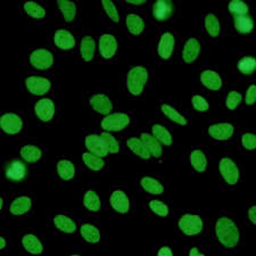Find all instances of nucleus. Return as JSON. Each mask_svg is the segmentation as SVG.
<instances>
[{
    "mask_svg": "<svg viewBox=\"0 0 256 256\" xmlns=\"http://www.w3.org/2000/svg\"><path fill=\"white\" fill-rule=\"evenodd\" d=\"M84 204L86 208L90 210V212H98L100 210V200L94 190H88L84 194Z\"/></svg>",
    "mask_w": 256,
    "mask_h": 256,
    "instance_id": "nucleus-38",
    "label": "nucleus"
},
{
    "mask_svg": "<svg viewBox=\"0 0 256 256\" xmlns=\"http://www.w3.org/2000/svg\"><path fill=\"white\" fill-rule=\"evenodd\" d=\"M234 131V126L226 122L216 123V124H212L208 129L210 137L216 140H229L232 137Z\"/></svg>",
    "mask_w": 256,
    "mask_h": 256,
    "instance_id": "nucleus-15",
    "label": "nucleus"
},
{
    "mask_svg": "<svg viewBox=\"0 0 256 256\" xmlns=\"http://www.w3.org/2000/svg\"><path fill=\"white\" fill-rule=\"evenodd\" d=\"M126 24L128 30L134 36L142 34L144 28V20L142 15L137 13H129L126 16Z\"/></svg>",
    "mask_w": 256,
    "mask_h": 256,
    "instance_id": "nucleus-24",
    "label": "nucleus"
},
{
    "mask_svg": "<svg viewBox=\"0 0 256 256\" xmlns=\"http://www.w3.org/2000/svg\"><path fill=\"white\" fill-rule=\"evenodd\" d=\"M200 44L196 38H189L186 41L184 50H182V58L186 63L190 64L195 62L200 54Z\"/></svg>",
    "mask_w": 256,
    "mask_h": 256,
    "instance_id": "nucleus-19",
    "label": "nucleus"
},
{
    "mask_svg": "<svg viewBox=\"0 0 256 256\" xmlns=\"http://www.w3.org/2000/svg\"><path fill=\"white\" fill-rule=\"evenodd\" d=\"M82 160H84V164L86 165V168H90L92 171H102V168H105V160H102V158L97 155H94L92 152H84L82 155Z\"/></svg>",
    "mask_w": 256,
    "mask_h": 256,
    "instance_id": "nucleus-37",
    "label": "nucleus"
},
{
    "mask_svg": "<svg viewBox=\"0 0 256 256\" xmlns=\"http://www.w3.org/2000/svg\"><path fill=\"white\" fill-rule=\"evenodd\" d=\"M255 212H256V208L253 205V206H252V208H250V210H248V218H250V222H252V224H256Z\"/></svg>",
    "mask_w": 256,
    "mask_h": 256,
    "instance_id": "nucleus-50",
    "label": "nucleus"
},
{
    "mask_svg": "<svg viewBox=\"0 0 256 256\" xmlns=\"http://www.w3.org/2000/svg\"><path fill=\"white\" fill-rule=\"evenodd\" d=\"M216 234L218 240L224 245L226 248H234L240 242V230L228 216H222L216 224Z\"/></svg>",
    "mask_w": 256,
    "mask_h": 256,
    "instance_id": "nucleus-1",
    "label": "nucleus"
},
{
    "mask_svg": "<svg viewBox=\"0 0 256 256\" xmlns=\"http://www.w3.org/2000/svg\"><path fill=\"white\" fill-rule=\"evenodd\" d=\"M90 106L94 112L102 115H110L114 108L113 102L102 94H96L90 98Z\"/></svg>",
    "mask_w": 256,
    "mask_h": 256,
    "instance_id": "nucleus-13",
    "label": "nucleus"
},
{
    "mask_svg": "<svg viewBox=\"0 0 256 256\" xmlns=\"http://www.w3.org/2000/svg\"><path fill=\"white\" fill-rule=\"evenodd\" d=\"M189 255L192 256H200V255H204L203 252H200V250L197 248V247H194V248L190 250V252H189Z\"/></svg>",
    "mask_w": 256,
    "mask_h": 256,
    "instance_id": "nucleus-52",
    "label": "nucleus"
},
{
    "mask_svg": "<svg viewBox=\"0 0 256 256\" xmlns=\"http://www.w3.org/2000/svg\"><path fill=\"white\" fill-rule=\"evenodd\" d=\"M22 245L24 250L31 254H40L44 250L42 242L33 234H26V236H23Z\"/></svg>",
    "mask_w": 256,
    "mask_h": 256,
    "instance_id": "nucleus-28",
    "label": "nucleus"
},
{
    "mask_svg": "<svg viewBox=\"0 0 256 256\" xmlns=\"http://www.w3.org/2000/svg\"><path fill=\"white\" fill-rule=\"evenodd\" d=\"M190 164L197 172H204L208 168V158L202 150H195L190 152L189 156Z\"/></svg>",
    "mask_w": 256,
    "mask_h": 256,
    "instance_id": "nucleus-34",
    "label": "nucleus"
},
{
    "mask_svg": "<svg viewBox=\"0 0 256 256\" xmlns=\"http://www.w3.org/2000/svg\"><path fill=\"white\" fill-rule=\"evenodd\" d=\"M176 47V36L170 31H165L160 36L158 46V52L160 58L164 60H168L171 58L173 50Z\"/></svg>",
    "mask_w": 256,
    "mask_h": 256,
    "instance_id": "nucleus-11",
    "label": "nucleus"
},
{
    "mask_svg": "<svg viewBox=\"0 0 256 256\" xmlns=\"http://www.w3.org/2000/svg\"><path fill=\"white\" fill-rule=\"evenodd\" d=\"M255 99H256V86L254 84H252L250 88L247 89L245 102L248 106H252L255 104Z\"/></svg>",
    "mask_w": 256,
    "mask_h": 256,
    "instance_id": "nucleus-49",
    "label": "nucleus"
},
{
    "mask_svg": "<svg viewBox=\"0 0 256 256\" xmlns=\"http://www.w3.org/2000/svg\"><path fill=\"white\" fill-rule=\"evenodd\" d=\"M23 118L20 114L8 112L0 118V126L7 134H18L23 130Z\"/></svg>",
    "mask_w": 256,
    "mask_h": 256,
    "instance_id": "nucleus-6",
    "label": "nucleus"
},
{
    "mask_svg": "<svg viewBox=\"0 0 256 256\" xmlns=\"http://www.w3.org/2000/svg\"><path fill=\"white\" fill-rule=\"evenodd\" d=\"M180 231L187 236H195L200 234L204 229V220L203 218L198 214L187 213L184 214L178 222Z\"/></svg>",
    "mask_w": 256,
    "mask_h": 256,
    "instance_id": "nucleus-3",
    "label": "nucleus"
},
{
    "mask_svg": "<svg viewBox=\"0 0 256 256\" xmlns=\"http://www.w3.org/2000/svg\"><path fill=\"white\" fill-rule=\"evenodd\" d=\"M99 52L104 60H112L118 52V40L112 33H104L99 38Z\"/></svg>",
    "mask_w": 256,
    "mask_h": 256,
    "instance_id": "nucleus-8",
    "label": "nucleus"
},
{
    "mask_svg": "<svg viewBox=\"0 0 256 256\" xmlns=\"http://www.w3.org/2000/svg\"><path fill=\"white\" fill-rule=\"evenodd\" d=\"M146 0H128V4L130 5H144Z\"/></svg>",
    "mask_w": 256,
    "mask_h": 256,
    "instance_id": "nucleus-53",
    "label": "nucleus"
},
{
    "mask_svg": "<svg viewBox=\"0 0 256 256\" xmlns=\"http://www.w3.org/2000/svg\"><path fill=\"white\" fill-rule=\"evenodd\" d=\"M150 208L152 210V213H155L156 216L166 218L170 213V208L166 203H164L163 200H152L150 202Z\"/></svg>",
    "mask_w": 256,
    "mask_h": 256,
    "instance_id": "nucleus-41",
    "label": "nucleus"
},
{
    "mask_svg": "<svg viewBox=\"0 0 256 256\" xmlns=\"http://www.w3.org/2000/svg\"><path fill=\"white\" fill-rule=\"evenodd\" d=\"M131 116L126 113H113L102 120V128L106 131H122L130 124Z\"/></svg>",
    "mask_w": 256,
    "mask_h": 256,
    "instance_id": "nucleus-5",
    "label": "nucleus"
},
{
    "mask_svg": "<svg viewBox=\"0 0 256 256\" xmlns=\"http://www.w3.org/2000/svg\"><path fill=\"white\" fill-rule=\"evenodd\" d=\"M26 86L34 96H42V94H47L52 88V82L47 78L44 76H28L26 79Z\"/></svg>",
    "mask_w": 256,
    "mask_h": 256,
    "instance_id": "nucleus-9",
    "label": "nucleus"
},
{
    "mask_svg": "<svg viewBox=\"0 0 256 256\" xmlns=\"http://www.w3.org/2000/svg\"><path fill=\"white\" fill-rule=\"evenodd\" d=\"M57 173L60 179H63L65 181L72 180L74 176H76V165L73 164L72 160H66V158H62L58 160L57 163Z\"/></svg>",
    "mask_w": 256,
    "mask_h": 256,
    "instance_id": "nucleus-27",
    "label": "nucleus"
},
{
    "mask_svg": "<svg viewBox=\"0 0 256 256\" xmlns=\"http://www.w3.org/2000/svg\"><path fill=\"white\" fill-rule=\"evenodd\" d=\"M54 226H56V229L60 231L63 234H73L76 230V224L72 218L64 214H58L54 218Z\"/></svg>",
    "mask_w": 256,
    "mask_h": 256,
    "instance_id": "nucleus-22",
    "label": "nucleus"
},
{
    "mask_svg": "<svg viewBox=\"0 0 256 256\" xmlns=\"http://www.w3.org/2000/svg\"><path fill=\"white\" fill-rule=\"evenodd\" d=\"M234 28L239 33L246 34L253 31V20L248 15L234 16Z\"/></svg>",
    "mask_w": 256,
    "mask_h": 256,
    "instance_id": "nucleus-39",
    "label": "nucleus"
},
{
    "mask_svg": "<svg viewBox=\"0 0 256 256\" xmlns=\"http://www.w3.org/2000/svg\"><path fill=\"white\" fill-rule=\"evenodd\" d=\"M192 104L194 106V108H195L197 112H200V113L208 112L210 108L208 102L206 100L203 96H200V94H195V96L192 97Z\"/></svg>",
    "mask_w": 256,
    "mask_h": 256,
    "instance_id": "nucleus-46",
    "label": "nucleus"
},
{
    "mask_svg": "<svg viewBox=\"0 0 256 256\" xmlns=\"http://www.w3.org/2000/svg\"><path fill=\"white\" fill-rule=\"evenodd\" d=\"M142 140L148 152H150V155H152L156 158H160V156H162V146H160V142L154 137V136L144 132V134H142Z\"/></svg>",
    "mask_w": 256,
    "mask_h": 256,
    "instance_id": "nucleus-29",
    "label": "nucleus"
},
{
    "mask_svg": "<svg viewBox=\"0 0 256 256\" xmlns=\"http://www.w3.org/2000/svg\"><path fill=\"white\" fill-rule=\"evenodd\" d=\"M24 10L33 18H42L46 16V10L38 2H26L24 4Z\"/></svg>",
    "mask_w": 256,
    "mask_h": 256,
    "instance_id": "nucleus-40",
    "label": "nucleus"
},
{
    "mask_svg": "<svg viewBox=\"0 0 256 256\" xmlns=\"http://www.w3.org/2000/svg\"><path fill=\"white\" fill-rule=\"evenodd\" d=\"M229 10L234 16H242L248 14V6L240 0H234L229 4Z\"/></svg>",
    "mask_w": 256,
    "mask_h": 256,
    "instance_id": "nucleus-43",
    "label": "nucleus"
},
{
    "mask_svg": "<svg viewBox=\"0 0 256 256\" xmlns=\"http://www.w3.org/2000/svg\"><path fill=\"white\" fill-rule=\"evenodd\" d=\"M5 247H6V239L2 237V238H0V248L4 250Z\"/></svg>",
    "mask_w": 256,
    "mask_h": 256,
    "instance_id": "nucleus-54",
    "label": "nucleus"
},
{
    "mask_svg": "<svg viewBox=\"0 0 256 256\" xmlns=\"http://www.w3.org/2000/svg\"><path fill=\"white\" fill-rule=\"evenodd\" d=\"M205 28L212 38H218L221 33V22L216 14L208 13L205 16Z\"/></svg>",
    "mask_w": 256,
    "mask_h": 256,
    "instance_id": "nucleus-31",
    "label": "nucleus"
},
{
    "mask_svg": "<svg viewBox=\"0 0 256 256\" xmlns=\"http://www.w3.org/2000/svg\"><path fill=\"white\" fill-rule=\"evenodd\" d=\"M30 64L36 70H48L54 64V55L44 48L34 49L30 55Z\"/></svg>",
    "mask_w": 256,
    "mask_h": 256,
    "instance_id": "nucleus-7",
    "label": "nucleus"
},
{
    "mask_svg": "<svg viewBox=\"0 0 256 256\" xmlns=\"http://www.w3.org/2000/svg\"><path fill=\"white\" fill-rule=\"evenodd\" d=\"M174 12V6L168 0H158L152 5V15L158 22H165L170 20Z\"/></svg>",
    "mask_w": 256,
    "mask_h": 256,
    "instance_id": "nucleus-16",
    "label": "nucleus"
},
{
    "mask_svg": "<svg viewBox=\"0 0 256 256\" xmlns=\"http://www.w3.org/2000/svg\"><path fill=\"white\" fill-rule=\"evenodd\" d=\"M150 72L144 66H134L132 68L126 76V89L130 94L138 97L144 92V88L148 82Z\"/></svg>",
    "mask_w": 256,
    "mask_h": 256,
    "instance_id": "nucleus-2",
    "label": "nucleus"
},
{
    "mask_svg": "<svg viewBox=\"0 0 256 256\" xmlns=\"http://www.w3.org/2000/svg\"><path fill=\"white\" fill-rule=\"evenodd\" d=\"M128 147L130 148L134 154H136L138 158H142V160H148L150 158V152H148V150L144 146V144L142 142V139L138 138H129L126 142Z\"/></svg>",
    "mask_w": 256,
    "mask_h": 256,
    "instance_id": "nucleus-33",
    "label": "nucleus"
},
{
    "mask_svg": "<svg viewBox=\"0 0 256 256\" xmlns=\"http://www.w3.org/2000/svg\"><path fill=\"white\" fill-rule=\"evenodd\" d=\"M100 136H102V138L104 139L107 150H108V152H110V154H116V152H118L120 144L116 142V139L113 137V136L107 134V132H102Z\"/></svg>",
    "mask_w": 256,
    "mask_h": 256,
    "instance_id": "nucleus-47",
    "label": "nucleus"
},
{
    "mask_svg": "<svg viewBox=\"0 0 256 256\" xmlns=\"http://www.w3.org/2000/svg\"><path fill=\"white\" fill-rule=\"evenodd\" d=\"M160 110H162V113L165 116L168 120H171L172 122L176 123V124L186 126L188 123L187 118H186L182 113H180L174 106L168 104V102H163V104L160 105Z\"/></svg>",
    "mask_w": 256,
    "mask_h": 256,
    "instance_id": "nucleus-25",
    "label": "nucleus"
},
{
    "mask_svg": "<svg viewBox=\"0 0 256 256\" xmlns=\"http://www.w3.org/2000/svg\"><path fill=\"white\" fill-rule=\"evenodd\" d=\"M158 255H168V256H171L173 253H172V250H170V247H160V250L158 252Z\"/></svg>",
    "mask_w": 256,
    "mask_h": 256,
    "instance_id": "nucleus-51",
    "label": "nucleus"
},
{
    "mask_svg": "<svg viewBox=\"0 0 256 256\" xmlns=\"http://www.w3.org/2000/svg\"><path fill=\"white\" fill-rule=\"evenodd\" d=\"M54 42L62 50H70L76 46V38L70 31L60 28L54 34Z\"/></svg>",
    "mask_w": 256,
    "mask_h": 256,
    "instance_id": "nucleus-18",
    "label": "nucleus"
},
{
    "mask_svg": "<svg viewBox=\"0 0 256 256\" xmlns=\"http://www.w3.org/2000/svg\"><path fill=\"white\" fill-rule=\"evenodd\" d=\"M152 134L160 144H165V146H171L173 142L171 132L166 129V126L160 124V123H156L152 126Z\"/></svg>",
    "mask_w": 256,
    "mask_h": 256,
    "instance_id": "nucleus-32",
    "label": "nucleus"
},
{
    "mask_svg": "<svg viewBox=\"0 0 256 256\" xmlns=\"http://www.w3.org/2000/svg\"><path fill=\"white\" fill-rule=\"evenodd\" d=\"M200 81L204 86L210 90H214V92L220 90L224 86V80H222L221 76L213 70H205L202 72Z\"/></svg>",
    "mask_w": 256,
    "mask_h": 256,
    "instance_id": "nucleus-17",
    "label": "nucleus"
},
{
    "mask_svg": "<svg viewBox=\"0 0 256 256\" xmlns=\"http://www.w3.org/2000/svg\"><path fill=\"white\" fill-rule=\"evenodd\" d=\"M57 5L60 7V10L62 15H63L64 20L66 22H73L76 18V5L73 2H64V0H60L57 2Z\"/></svg>",
    "mask_w": 256,
    "mask_h": 256,
    "instance_id": "nucleus-36",
    "label": "nucleus"
},
{
    "mask_svg": "<svg viewBox=\"0 0 256 256\" xmlns=\"http://www.w3.org/2000/svg\"><path fill=\"white\" fill-rule=\"evenodd\" d=\"M255 65H256V62L253 57L247 56L239 60L238 68H239V71L244 74V76H250V74L254 72Z\"/></svg>",
    "mask_w": 256,
    "mask_h": 256,
    "instance_id": "nucleus-42",
    "label": "nucleus"
},
{
    "mask_svg": "<svg viewBox=\"0 0 256 256\" xmlns=\"http://www.w3.org/2000/svg\"><path fill=\"white\" fill-rule=\"evenodd\" d=\"M140 186H142L144 192L152 194V195H160L163 194L164 188L160 180L150 176H144L140 179Z\"/></svg>",
    "mask_w": 256,
    "mask_h": 256,
    "instance_id": "nucleus-26",
    "label": "nucleus"
},
{
    "mask_svg": "<svg viewBox=\"0 0 256 256\" xmlns=\"http://www.w3.org/2000/svg\"><path fill=\"white\" fill-rule=\"evenodd\" d=\"M20 156L28 163H36L42 158V150L36 144H26L20 150Z\"/></svg>",
    "mask_w": 256,
    "mask_h": 256,
    "instance_id": "nucleus-30",
    "label": "nucleus"
},
{
    "mask_svg": "<svg viewBox=\"0 0 256 256\" xmlns=\"http://www.w3.org/2000/svg\"><path fill=\"white\" fill-rule=\"evenodd\" d=\"M94 52H96V42L92 36H84L80 42V55L84 62H90L94 60Z\"/></svg>",
    "mask_w": 256,
    "mask_h": 256,
    "instance_id": "nucleus-23",
    "label": "nucleus"
},
{
    "mask_svg": "<svg viewBox=\"0 0 256 256\" xmlns=\"http://www.w3.org/2000/svg\"><path fill=\"white\" fill-rule=\"evenodd\" d=\"M242 102V96L237 92H230L226 98V105L230 110H234Z\"/></svg>",
    "mask_w": 256,
    "mask_h": 256,
    "instance_id": "nucleus-45",
    "label": "nucleus"
},
{
    "mask_svg": "<svg viewBox=\"0 0 256 256\" xmlns=\"http://www.w3.org/2000/svg\"><path fill=\"white\" fill-rule=\"evenodd\" d=\"M80 232H81L82 238L89 244H96L100 240V232H99L97 226L94 224H82Z\"/></svg>",
    "mask_w": 256,
    "mask_h": 256,
    "instance_id": "nucleus-35",
    "label": "nucleus"
},
{
    "mask_svg": "<svg viewBox=\"0 0 256 256\" xmlns=\"http://www.w3.org/2000/svg\"><path fill=\"white\" fill-rule=\"evenodd\" d=\"M86 147L89 152L94 155L100 156V158H105L108 154V150H107L106 144L102 136L98 134H89L86 137Z\"/></svg>",
    "mask_w": 256,
    "mask_h": 256,
    "instance_id": "nucleus-14",
    "label": "nucleus"
},
{
    "mask_svg": "<svg viewBox=\"0 0 256 256\" xmlns=\"http://www.w3.org/2000/svg\"><path fill=\"white\" fill-rule=\"evenodd\" d=\"M55 104L50 98H42L36 102L34 113L40 121L49 122L55 115Z\"/></svg>",
    "mask_w": 256,
    "mask_h": 256,
    "instance_id": "nucleus-12",
    "label": "nucleus"
},
{
    "mask_svg": "<svg viewBox=\"0 0 256 256\" xmlns=\"http://www.w3.org/2000/svg\"><path fill=\"white\" fill-rule=\"evenodd\" d=\"M32 206H33V203H32L31 197L24 195V196H20L18 198H15L13 203L10 205V210L13 216H20L30 212L32 210Z\"/></svg>",
    "mask_w": 256,
    "mask_h": 256,
    "instance_id": "nucleus-20",
    "label": "nucleus"
},
{
    "mask_svg": "<svg viewBox=\"0 0 256 256\" xmlns=\"http://www.w3.org/2000/svg\"><path fill=\"white\" fill-rule=\"evenodd\" d=\"M110 203L115 212L120 214H126L131 208L130 197L122 189H114L110 198Z\"/></svg>",
    "mask_w": 256,
    "mask_h": 256,
    "instance_id": "nucleus-10",
    "label": "nucleus"
},
{
    "mask_svg": "<svg viewBox=\"0 0 256 256\" xmlns=\"http://www.w3.org/2000/svg\"><path fill=\"white\" fill-rule=\"evenodd\" d=\"M102 6H104V10L108 18L113 20L114 23L120 22V15L118 12V8L115 6L113 2H110V0H104L102 2Z\"/></svg>",
    "mask_w": 256,
    "mask_h": 256,
    "instance_id": "nucleus-44",
    "label": "nucleus"
},
{
    "mask_svg": "<svg viewBox=\"0 0 256 256\" xmlns=\"http://www.w3.org/2000/svg\"><path fill=\"white\" fill-rule=\"evenodd\" d=\"M26 176V164L20 160H13L8 164L6 168V176L10 180L20 181L23 180Z\"/></svg>",
    "mask_w": 256,
    "mask_h": 256,
    "instance_id": "nucleus-21",
    "label": "nucleus"
},
{
    "mask_svg": "<svg viewBox=\"0 0 256 256\" xmlns=\"http://www.w3.org/2000/svg\"><path fill=\"white\" fill-rule=\"evenodd\" d=\"M242 146L246 150H254L256 147V137L253 132H245L242 136Z\"/></svg>",
    "mask_w": 256,
    "mask_h": 256,
    "instance_id": "nucleus-48",
    "label": "nucleus"
},
{
    "mask_svg": "<svg viewBox=\"0 0 256 256\" xmlns=\"http://www.w3.org/2000/svg\"><path fill=\"white\" fill-rule=\"evenodd\" d=\"M220 168L221 176L229 186H234L238 184L239 179H240V170H239L238 165L232 158H224L220 160Z\"/></svg>",
    "mask_w": 256,
    "mask_h": 256,
    "instance_id": "nucleus-4",
    "label": "nucleus"
}]
</instances>
